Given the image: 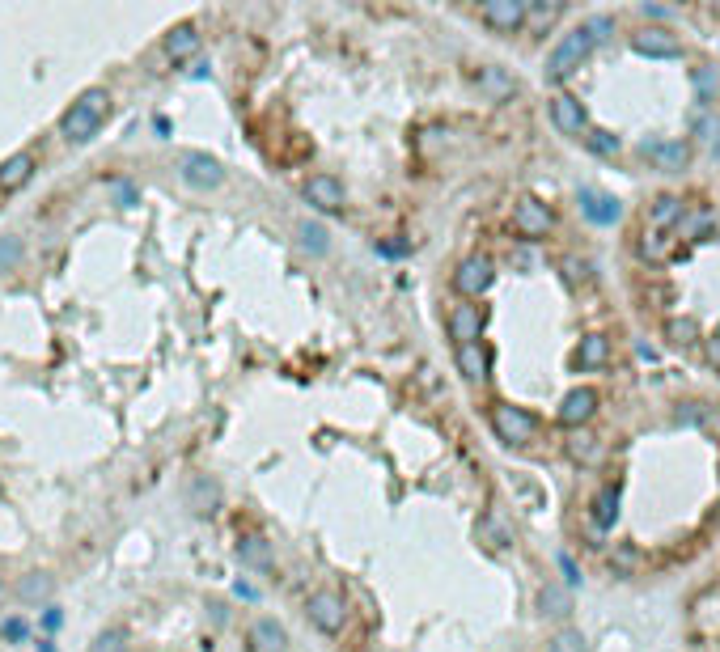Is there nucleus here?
<instances>
[{
    "label": "nucleus",
    "instance_id": "2",
    "mask_svg": "<svg viewBox=\"0 0 720 652\" xmlns=\"http://www.w3.org/2000/svg\"><path fill=\"white\" fill-rule=\"evenodd\" d=\"M593 47H598V43H593L589 26H585V22H581V26H572V30L564 34V39L555 43V51H551V56H547L543 77H547L551 85H564V81L572 77V72L581 68L589 56H593Z\"/></svg>",
    "mask_w": 720,
    "mask_h": 652
},
{
    "label": "nucleus",
    "instance_id": "19",
    "mask_svg": "<svg viewBox=\"0 0 720 652\" xmlns=\"http://www.w3.org/2000/svg\"><path fill=\"white\" fill-rule=\"evenodd\" d=\"M238 559H242V568H250V572H272L276 568V551H272V542H267L263 534H242L238 538Z\"/></svg>",
    "mask_w": 720,
    "mask_h": 652
},
{
    "label": "nucleus",
    "instance_id": "36",
    "mask_svg": "<svg viewBox=\"0 0 720 652\" xmlns=\"http://www.w3.org/2000/svg\"><path fill=\"white\" fill-rule=\"evenodd\" d=\"M708 420H712L708 403H678V411H674V424H682V428H699V424H708Z\"/></svg>",
    "mask_w": 720,
    "mask_h": 652
},
{
    "label": "nucleus",
    "instance_id": "13",
    "mask_svg": "<svg viewBox=\"0 0 720 652\" xmlns=\"http://www.w3.org/2000/svg\"><path fill=\"white\" fill-rule=\"evenodd\" d=\"M301 195H305V204L318 208V212H344L348 208V191L335 174H314L310 183L301 187Z\"/></svg>",
    "mask_w": 720,
    "mask_h": 652
},
{
    "label": "nucleus",
    "instance_id": "27",
    "mask_svg": "<svg viewBox=\"0 0 720 652\" xmlns=\"http://www.w3.org/2000/svg\"><path fill=\"white\" fill-rule=\"evenodd\" d=\"M30 174H34V157H30V153H13L5 166H0V191L26 187V183H30Z\"/></svg>",
    "mask_w": 720,
    "mask_h": 652
},
{
    "label": "nucleus",
    "instance_id": "34",
    "mask_svg": "<svg viewBox=\"0 0 720 652\" xmlns=\"http://www.w3.org/2000/svg\"><path fill=\"white\" fill-rule=\"evenodd\" d=\"M297 238H301V246L310 250V255H327V250H331V233L322 229L318 221H305V225L297 229Z\"/></svg>",
    "mask_w": 720,
    "mask_h": 652
},
{
    "label": "nucleus",
    "instance_id": "11",
    "mask_svg": "<svg viewBox=\"0 0 720 652\" xmlns=\"http://www.w3.org/2000/svg\"><path fill=\"white\" fill-rule=\"evenodd\" d=\"M598 390L593 386H576V390H568L564 394V403H560V411H555V420H560L564 428H572V432H581L593 415H598Z\"/></svg>",
    "mask_w": 720,
    "mask_h": 652
},
{
    "label": "nucleus",
    "instance_id": "16",
    "mask_svg": "<svg viewBox=\"0 0 720 652\" xmlns=\"http://www.w3.org/2000/svg\"><path fill=\"white\" fill-rule=\"evenodd\" d=\"M454 365H458V373L471 386H483V382H488V373H492V356H488L483 343H466V348L454 352Z\"/></svg>",
    "mask_w": 720,
    "mask_h": 652
},
{
    "label": "nucleus",
    "instance_id": "26",
    "mask_svg": "<svg viewBox=\"0 0 720 652\" xmlns=\"http://www.w3.org/2000/svg\"><path fill=\"white\" fill-rule=\"evenodd\" d=\"M479 89H483V94H488L492 102H509V98L517 94V81H513L504 68L492 64V68H483V72H479Z\"/></svg>",
    "mask_w": 720,
    "mask_h": 652
},
{
    "label": "nucleus",
    "instance_id": "18",
    "mask_svg": "<svg viewBox=\"0 0 720 652\" xmlns=\"http://www.w3.org/2000/svg\"><path fill=\"white\" fill-rule=\"evenodd\" d=\"M161 51H166V60H174V64L191 60L195 51H200V26H195V22H178L166 39H161Z\"/></svg>",
    "mask_w": 720,
    "mask_h": 652
},
{
    "label": "nucleus",
    "instance_id": "32",
    "mask_svg": "<svg viewBox=\"0 0 720 652\" xmlns=\"http://www.w3.org/2000/svg\"><path fill=\"white\" fill-rule=\"evenodd\" d=\"M691 85H695V94L704 98V102H716V94H720V68L716 64L691 68Z\"/></svg>",
    "mask_w": 720,
    "mask_h": 652
},
{
    "label": "nucleus",
    "instance_id": "6",
    "mask_svg": "<svg viewBox=\"0 0 720 652\" xmlns=\"http://www.w3.org/2000/svg\"><path fill=\"white\" fill-rule=\"evenodd\" d=\"M496 284V263H492V255H466L462 263H458V271H454V288L466 297V301H479L488 288Z\"/></svg>",
    "mask_w": 720,
    "mask_h": 652
},
{
    "label": "nucleus",
    "instance_id": "47",
    "mask_svg": "<svg viewBox=\"0 0 720 652\" xmlns=\"http://www.w3.org/2000/svg\"><path fill=\"white\" fill-rule=\"evenodd\" d=\"M640 13H644V17H657V22H665V17H670V9H661V5H640Z\"/></svg>",
    "mask_w": 720,
    "mask_h": 652
},
{
    "label": "nucleus",
    "instance_id": "37",
    "mask_svg": "<svg viewBox=\"0 0 720 652\" xmlns=\"http://www.w3.org/2000/svg\"><path fill=\"white\" fill-rule=\"evenodd\" d=\"M47 589H51V576L47 572H30L22 585H17V597L22 602H39V597H47Z\"/></svg>",
    "mask_w": 720,
    "mask_h": 652
},
{
    "label": "nucleus",
    "instance_id": "3",
    "mask_svg": "<svg viewBox=\"0 0 720 652\" xmlns=\"http://www.w3.org/2000/svg\"><path fill=\"white\" fill-rule=\"evenodd\" d=\"M492 432L504 445H530L538 437V415L526 407H513V403H496L492 407Z\"/></svg>",
    "mask_w": 720,
    "mask_h": 652
},
{
    "label": "nucleus",
    "instance_id": "28",
    "mask_svg": "<svg viewBox=\"0 0 720 652\" xmlns=\"http://www.w3.org/2000/svg\"><path fill=\"white\" fill-rule=\"evenodd\" d=\"M674 242H678V233H661V229H644V242H640V255L648 263H665L674 255Z\"/></svg>",
    "mask_w": 720,
    "mask_h": 652
},
{
    "label": "nucleus",
    "instance_id": "45",
    "mask_svg": "<svg viewBox=\"0 0 720 652\" xmlns=\"http://www.w3.org/2000/svg\"><path fill=\"white\" fill-rule=\"evenodd\" d=\"M560 572H564V581H568V585H581V572H576L572 555H560Z\"/></svg>",
    "mask_w": 720,
    "mask_h": 652
},
{
    "label": "nucleus",
    "instance_id": "40",
    "mask_svg": "<svg viewBox=\"0 0 720 652\" xmlns=\"http://www.w3.org/2000/svg\"><path fill=\"white\" fill-rule=\"evenodd\" d=\"M123 648H128V636H123L119 627H106L102 636L89 644V652H123Z\"/></svg>",
    "mask_w": 720,
    "mask_h": 652
},
{
    "label": "nucleus",
    "instance_id": "35",
    "mask_svg": "<svg viewBox=\"0 0 720 652\" xmlns=\"http://www.w3.org/2000/svg\"><path fill=\"white\" fill-rule=\"evenodd\" d=\"M585 144H589V153H598V157H619V149H623V140L606 128H589Z\"/></svg>",
    "mask_w": 720,
    "mask_h": 652
},
{
    "label": "nucleus",
    "instance_id": "42",
    "mask_svg": "<svg viewBox=\"0 0 720 652\" xmlns=\"http://www.w3.org/2000/svg\"><path fill=\"white\" fill-rule=\"evenodd\" d=\"M560 267H564V280H568V284H581V280H585V263L576 259V255H564Z\"/></svg>",
    "mask_w": 720,
    "mask_h": 652
},
{
    "label": "nucleus",
    "instance_id": "5",
    "mask_svg": "<svg viewBox=\"0 0 720 652\" xmlns=\"http://www.w3.org/2000/svg\"><path fill=\"white\" fill-rule=\"evenodd\" d=\"M305 614H310V623L322 636H339V631L348 627V602H344V593H335V589H314L310 602H305Z\"/></svg>",
    "mask_w": 720,
    "mask_h": 652
},
{
    "label": "nucleus",
    "instance_id": "25",
    "mask_svg": "<svg viewBox=\"0 0 720 652\" xmlns=\"http://www.w3.org/2000/svg\"><path fill=\"white\" fill-rule=\"evenodd\" d=\"M538 614H543V619H568L572 614V589L543 585L538 589Z\"/></svg>",
    "mask_w": 720,
    "mask_h": 652
},
{
    "label": "nucleus",
    "instance_id": "9",
    "mask_svg": "<svg viewBox=\"0 0 720 652\" xmlns=\"http://www.w3.org/2000/svg\"><path fill=\"white\" fill-rule=\"evenodd\" d=\"M551 123H555V132L568 136V140H585L589 136V111L581 106V98H572V94H555L551 98Z\"/></svg>",
    "mask_w": 720,
    "mask_h": 652
},
{
    "label": "nucleus",
    "instance_id": "22",
    "mask_svg": "<svg viewBox=\"0 0 720 652\" xmlns=\"http://www.w3.org/2000/svg\"><path fill=\"white\" fill-rule=\"evenodd\" d=\"M712 229H716L712 208H687V216H682V225L674 233H678V242H708Z\"/></svg>",
    "mask_w": 720,
    "mask_h": 652
},
{
    "label": "nucleus",
    "instance_id": "41",
    "mask_svg": "<svg viewBox=\"0 0 720 652\" xmlns=\"http://www.w3.org/2000/svg\"><path fill=\"white\" fill-rule=\"evenodd\" d=\"M585 26H589V34H593V43H606L610 39V30H615V17H606V13H593V17H585Z\"/></svg>",
    "mask_w": 720,
    "mask_h": 652
},
{
    "label": "nucleus",
    "instance_id": "10",
    "mask_svg": "<svg viewBox=\"0 0 720 652\" xmlns=\"http://www.w3.org/2000/svg\"><path fill=\"white\" fill-rule=\"evenodd\" d=\"M483 322H488V310H483V305H475V301H462V305H454V310H449L445 331H449V339H454L458 348H466V343H479Z\"/></svg>",
    "mask_w": 720,
    "mask_h": 652
},
{
    "label": "nucleus",
    "instance_id": "17",
    "mask_svg": "<svg viewBox=\"0 0 720 652\" xmlns=\"http://www.w3.org/2000/svg\"><path fill=\"white\" fill-rule=\"evenodd\" d=\"M576 204H581V212L589 216L593 225H615L619 216H623V204H619L615 195H602V191H589V187H581Z\"/></svg>",
    "mask_w": 720,
    "mask_h": 652
},
{
    "label": "nucleus",
    "instance_id": "44",
    "mask_svg": "<svg viewBox=\"0 0 720 652\" xmlns=\"http://www.w3.org/2000/svg\"><path fill=\"white\" fill-rule=\"evenodd\" d=\"M704 352H708V365H712V369L720 373V331L704 339Z\"/></svg>",
    "mask_w": 720,
    "mask_h": 652
},
{
    "label": "nucleus",
    "instance_id": "29",
    "mask_svg": "<svg viewBox=\"0 0 720 652\" xmlns=\"http://www.w3.org/2000/svg\"><path fill=\"white\" fill-rule=\"evenodd\" d=\"M568 458H572V462H581V466H598V462H602V441H598V437H589V432H572Z\"/></svg>",
    "mask_w": 720,
    "mask_h": 652
},
{
    "label": "nucleus",
    "instance_id": "4",
    "mask_svg": "<svg viewBox=\"0 0 720 652\" xmlns=\"http://www.w3.org/2000/svg\"><path fill=\"white\" fill-rule=\"evenodd\" d=\"M551 229H555V212L543 204V199L521 195L513 204V233L521 242H543V238H551Z\"/></svg>",
    "mask_w": 720,
    "mask_h": 652
},
{
    "label": "nucleus",
    "instance_id": "48",
    "mask_svg": "<svg viewBox=\"0 0 720 652\" xmlns=\"http://www.w3.org/2000/svg\"><path fill=\"white\" fill-rule=\"evenodd\" d=\"M115 195H119V204H136V187H132V183H123Z\"/></svg>",
    "mask_w": 720,
    "mask_h": 652
},
{
    "label": "nucleus",
    "instance_id": "24",
    "mask_svg": "<svg viewBox=\"0 0 720 652\" xmlns=\"http://www.w3.org/2000/svg\"><path fill=\"white\" fill-rule=\"evenodd\" d=\"M589 521L598 525V530H610V525L619 521V487L615 483H606L602 492L589 500Z\"/></svg>",
    "mask_w": 720,
    "mask_h": 652
},
{
    "label": "nucleus",
    "instance_id": "21",
    "mask_svg": "<svg viewBox=\"0 0 720 652\" xmlns=\"http://www.w3.org/2000/svg\"><path fill=\"white\" fill-rule=\"evenodd\" d=\"M187 504H191L195 517H212L216 509H221V487H216V479L195 475L191 487H187Z\"/></svg>",
    "mask_w": 720,
    "mask_h": 652
},
{
    "label": "nucleus",
    "instance_id": "39",
    "mask_svg": "<svg viewBox=\"0 0 720 652\" xmlns=\"http://www.w3.org/2000/svg\"><path fill=\"white\" fill-rule=\"evenodd\" d=\"M17 267H22V238L5 233L0 238V271H17Z\"/></svg>",
    "mask_w": 720,
    "mask_h": 652
},
{
    "label": "nucleus",
    "instance_id": "8",
    "mask_svg": "<svg viewBox=\"0 0 720 652\" xmlns=\"http://www.w3.org/2000/svg\"><path fill=\"white\" fill-rule=\"evenodd\" d=\"M178 174H183V183L195 191H216L225 183V166L208 153H183L178 157Z\"/></svg>",
    "mask_w": 720,
    "mask_h": 652
},
{
    "label": "nucleus",
    "instance_id": "33",
    "mask_svg": "<svg viewBox=\"0 0 720 652\" xmlns=\"http://www.w3.org/2000/svg\"><path fill=\"white\" fill-rule=\"evenodd\" d=\"M560 17H564L560 0H551V5H534V0H530V22H526V26H530L534 34H547V26H555Z\"/></svg>",
    "mask_w": 720,
    "mask_h": 652
},
{
    "label": "nucleus",
    "instance_id": "23",
    "mask_svg": "<svg viewBox=\"0 0 720 652\" xmlns=\"http://www.w3.org/2000/svg\"><path fill=\"white\" fill-rule=\"evenodd\" d=\"M606 360H610V339L606 335H585L581 343H576V352H572V365L585 369V373L602 369Z\"/></svg>",
    "mask_w": 720,
    "mask_h": 652
},
{
    "label": "nucleus",
    "instance_id": "31",
    "mask_svg": "<svg viewBox=\"0 0 720 652\" xmlns=\"http://www.w3.org/2000/svg\"><path fill=\"white\" fill-rule=\"evenodd\" d=\"M665 343H670V348H695L699 343V322L695 318H670L665 322Z\"/></svg>",
    "mask_w": 720,
    "mask_h": 652
},
{
    "label": "nucleus",
    "instance_id": "15",
    "mask_svg": "<svg viewBox=\"0 0 720 652\" xmlns=\"http://www.w3.org/2000/svg\"><path fill=\"white\" fill-rule=\"evenodd\" d=\"M246 648H250V652H293L284 623H276V619H255V623H250Z\"/></svg>",
    "mask_w": 720,
    "mask_h": 652
},
{
    "label": "nucleus",
    "instance_id": "43",
    "mask_svg": "<svg viewBox=\"0 0 720 652\" xmlns=\"http://www.w3.org/2000/svg\"><path fill=\"white\" fill-rule=\"evenodd\" d=\"M30 636V627L22 623V619H5V640H13V644H22Z\"/></svg>",
    "mask_w": 720,
    "mask_h": 652
},
{
    "label": "nucleus",
    "instance_id": "30",
    "mask_svg": "<svg viewBox=\"0 0 720 652\" xmlns=\"http://www.w3.org/2000/svg\"><path fill=\"white\" fill-rule=\"evenodd\" d=\"M691 132H695V144H699L704 153H720V115H716V111L699 115Z\"/></svg>",
    "mask_w": 720,
    "mask_h": 652
},
{
    "label": "nucleus",
    "instance_id": "49",
    "mask_svg": "<svg viewBox=\"0 0 720 652\" xmlns=\"http://www.w3.org/2000/svg\"><path fill=\"white\" fill-rule=\"evenodd\" d=\"M39 652H51V644H43V648H39Z\"/></svg>",
    "mask_w": 720,
    "mask_h": 652
},
{
    "label": "nucleus",
    "instance_id": "20",
    "mask_svg": "<svg viewBox=\"0 0 720 652\" xmlns=\"http://www.w3.org/2000/svg\"><path fill=\"white\" fill-rule=\"evenodd\" d=\"M682 216H687V204H682L678 195H657L653 208H648V229L674 233V229L682 225Z\"/></svg>",
    "mask_w": 720,
    "mask_h": 652
},
{
    "label": "nucleus",
    "instance_id": "46",
    "mask_svg": "<svg viewBox=\"0 0 720 652\" xmlns=\"http://www.w3.org/2000/svg\"><path fill=\"white\" fill-rule=\"evenodd\" d=\"M60 623H64L60 606H47V610H43V627H47V631H60Z\"/></svg>",
    "mask_w": 720,
    "mask_h": 652
},
{
    "label": "nucleus",
    "instance_id": "12",
    "mask_svg": "<svg viewBox=\"0 0 720 652\" xmlns=\"http://www.w3.org/2000/svg\"><path fill=\"white\" fill-rule=\"evenodd\" d=\"M632 51L636 56H648V60H678L682 56V43L674 30L665 26H644L632 34Z\"/></svg>",
    "mask_w": 720,
    "mask_h": 652
},
{
    "label": "nucleus",
    "instance_id": "1",
    "mask_svg": "<svg viewBox=\"0 0 720 652\" xmlns=\"http://www.w3.org/2000/svg\"><path fill=\"white\" fill-rule=\"evenodd\" d=\"M106 115H111V94H106V89H85V94L64 111L60 136H64L68 144H85L89 136L102 132Z\"/></svg>",
    "mask_w": 720,
    "mask_h": 652
},
{
    "label": "nucleus",
    "instance_id": "7",
    "mask_svg": "<svg viewBox=\"0 0 720 652\" xmlns=\"http://www.w3.org/2000/svg\"><path fill=\"white\" fill-rule=\"evenodd\" d=\"M479 22L492 26L496 34H517V30H526V22H530V0H483Z\"/></svg>",
    "mask_w": 720,
    "mask_h": 652
},
{
    "label": "nucleus",
    "instance_id": "38",
    "mask_svg": "<svg viewBox=\"0 0 720 652\" xmlns=\"http://www.w3.org/2000/svg\"><path fill=\"white\" fill-rule=\"evenodd\" d=\"M547 652H585V636L576 627H564L547 640Z\"/></svg>",
    "mask_w": 720,
    "mask_h": 652
},
{
    "label": "nucleus",
    "instance_id": "14",
    "mask_svg": "<svg viewBox=\"0 0 720 652\" xmlns=\"http://www.w3.org/2000/svg\"><path fill=\"white\" fill-rule=\"evenodd\" d=\"M640 153L653 161L661 174H682L691 166V144L687 140H644Z\"/></svg>",
    "mask_w": 720,
    "mask_h": 652
}]
</instances>
